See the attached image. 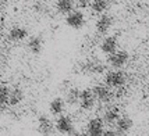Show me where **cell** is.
<instances>
[{
  "instance_id": "cell-1",
  "label": "cell",
  "mask_w": 149,
  "mask_h": 136,
  "mask_svg": "<svg viewBox=\"0 0 149 136\" xmlns=\"http://www.w3.org/2000/svg\"><path fill=\"white\" fill-rule=\"evenodd\" d=\"M104 72V64H102L99 60L93 58V60H86L81 64V74L85 75H96V74H102Z\"/></svg>"
},
{
  "instance_id": "cell-2",
  "label": "cell",
  "mask_w": 149,
  "mask_h": 136,
  "mask_svg": "<svg viewBox=\"0 0 149 136\" xmlns=\"http://www.w3.org/2000/svg\"><path fill=\"white\" fill-rule=\"evenodd\" d=\"M104 82L109 88H114V89H120L123 88L124 84H125V77L121 71H110L106 74L104 77Z\"/></svg>"
},
{
  "instance_id": "cell-3",
  "label": "cell",
  "mask_w": 149,
  "mask_h": 136,
  "mask_svg": "<svg viewBox=\"0 0 149 136\" xmlns=\"http://www.w3.org/2000/svg\"><path fill=\"white\" fill-rule=\"evenodd\" d=\"M130 60V56H128V53L124 52V50H118V52H114L109 54V57H107V61H109V64L113 67V68H121L123 65L127 64V61Z\"/></svg>"
},
{
  "instance_id": "cell-4",
  "label": "cell",
  "mask_w": 149,
  "mask_h": 136,
  "mask_svg": "<svg viewBox=\"0 0 149 136\" xmlns=\"http://www.w3.org/2000/svg\"><path fill=\"white\" fill-rule=\"evenodd\" d=\"M92 92L95 95V99H97L100 103H109L111 100V97H113V93H111L107 85L106 86L104 85H95Z\"/></svg>"
},
{
  "instance_id": "cell-5",
  "label": "cell",
  "mask_w": 149,
  "mask_h": 136,
  "mask_svg": "<svg viewBox=\"0 0 149 136\" xmlns=\"http://www.w3.org/2000/svg\"><path fill=\"white\" fill-rule=\"evenodd\" d=\"M86 133L91 136H100L104 133V121L100 118H93L86 125Z\"/></svg>"
},
{
  "instance_id": "cell-6",
  "label": "cell",
  "mask_w": 149,
  "mask_h": 136,
  "mask_svg": "<svg viewBox=\"0 0 149 136\" xmlns=\"http://www.w3.org/2000/svg\"><path fill=\"white\" fill-rule=\"evenodd\" d=\"M65 22H67V25L74 28V29H79L85 24V15L81 11H71V13L67 14Z\"/></svg>"
},
{
  "instance_id": "cell-7",
  "label": "cell",
  "mask_w": 149,
  "mask_h": 136,
  "mask_svg": "<svg viewBox=\"0 0 149 136\" xmlns=\"http://www.w3.org/2000/svg\"><path fill=\"white\" fill-rule=\"evenodd\" d=\"M79 106L84 110H92L95 106V95L89 89H85L79 95Z\"/></svg>"
},
{
  "instance_id": "cell-8",
  "label": "cell",
  "mask_w": 149,
  "mask_h": 136,
  "mask_svg": "<svg viewBox=\"0 0 149 136\" xmlns=\"http://www.w3.org/2000/svg\"><path fill=\"white\" fill-rule=\"evenodd\" d=\"M111 25H113V19H111L110 15H107V14H103L100 18L96 21V25H95V28H96V32L100 33V35H104V33L109 32V29L111 28Z\"/></svg>"
},
{
  "instance_id": "cell-9",
  "label": "cell",
  "mask_w": 149,
  "mask_h": 136,
  "mask_svg": "<svg viewBox=\"0 0 149 136\" xmlns=\"http://www.w3.org/2000/svg\"><path fill=\"white\" fill-rule=\"evenodd\" d=\"M132 128V119H131L128 115H124V117H120L117 119L116 122V130L118 135H125L128 133Z\"/></svg>"
},
{
  "instance_id": "cell-10",
  "label": "cell",
  "mask_w": 149,
  "mask_h": 136,
  "mask_svg": "<svg viewBox=\"0 0 149 136\" xmlns=\"http://www.w3.org/2000/svg\"><path fill=\"white\" fill-rule=\"evenodd\" d=\"M117 47H118V40H117L116 36H107L100 43V50L103 53H106V54L114 53L117 50Z\"/></svg>"
},
{
  "instance_id": "cell-11",
  "label": "cell",
  "mask_w": 149,
  "mask_h": 136,
  "mask_svg": "<svg viewBox=\"0 0 149 136\" xmlns=\"http://www.w3.org/2000/svg\"><path fill=\"white\" fill-rule=\"evenodd\" d=\"M56 128L61 133H72L74 125H72L71 118L70 117H65V115H60V118H58L57 122H56Z\"/></svg>"
},
{
  "instance_id": "cell-12",
  "label": "cell",
  "mask_w": 149,
  "mask_h": 136,
  "mask_svg": "<svg viewBox=\"0 0 149 136\" xmlns=\"http://www.w3.org/2000/svg\"><path fill=\"white\" fill-rule=\"evenodd\" d=\"M28 36V31L24 26H13L8 32V39L11 42H21Z\"/></svg>"
},
{
  "instance_id": "cell-13",
  "label": "cell",
  "mask_w": 149,
  "mask_h": 136,
  "mask_svg": "<svg viewBox=\"0 0 149 136\" xmlns=\"http://www.w3.org/2000/svg\"><path fill=\"white\" fill-rule=\"evenodd\" d=\"M38 129L42 135H50L53 132V122L46 115H40L38 119Z\"/></svg>"
},
{
  "instance_id": "cell-14",
  "label": "cell",
  "mask_w": 149,
  "mask_h": 136,
  "mask_svg": "<svg viewBox=\"0 0 149 136\" xmlns=\"http://www.w3.org/2000/svg\"><path fill=\"white\" fill-rule=\"evenodd\" d=\"M42 47H43V40L40 36H31L28 40V49L29 52L33 54H39L42 52Z\"/></svg>"
},
{
  "instance_id": "cell-15",
  "label": "cell",
  "mask_w": 149,
  "mask_h": 136,
  "mask_svg": "<svg viewBox=\"0 0 149 136\" xmlns=\"http://www.w3.org/2000/svg\"><path fill=\"white\" fill-rule=\"evenodd\" d=\"M49 110L54 115H60L64 111V100L61 97H54L49 104Z\"/></svg>"
},
{
  "instance_id": "cell-16",
  "label": "cell",
  "mask_w": 149,
  "mask_h": 136,
  "mask_svg": "<svg viewBox=\"0 0 149 136\" xmlns=\"http://www.w3.org/2000/svg\"><path fill=\"white\" fill-rule=\"evenodd\" d=\"M10 92H11V89H10L8 86H6V85H0V111L4 110L6 106L8 104Z\"/></svg>"
},
{
  "instance_id": "cell-17",
  "label": "cell",
  "mask_w": 149,
  "mask_h": 136,
  "mask_svg": "<svg viewBox=\"0 0 149 136\" xmlns=\"http://www.w3.org/2000/svg\"><path fill=\"white\" fill-rule=\"evenodd\" d=\"M118 118H120V111H118V108H116V107H111V108L104 111L103 121L106 124H110V125L111 124H116Z\"/></svg>"
},
{
  "instance_id": "cell-18",
  "label": "cell",
  "mask_w": 149,
  "mask_h": 136,
  "mask_svg": "<svg viewBox=\"0 0 149 136\" xmlns=\"http://www.w3.org/2000/svg\"><path fill=\"white\" fill-rule=\"evenodd\" d=\"M91 7L93 13H104L110 7V0H92Z\"/></svg>"
},
{
  "instance_id": "cell-19",
  "label": "cell",
  "mask_w": 149,
  "mask_h": 136,
  "mask_svg": "<svg viewBox=\"0 0 149 136\" xmlns=\"http://www.w3.org/2000/svg\"><path fill=\"white\" fill-rule=\"evenodd\" d=\"M22 100H24V92L21 90L19 88H14V89H11L8 104H10V106H18Z\"/></svg>"
},
{
  "instance_id": "cell-20",
  "label": "cell",
  "mask_w": 149,
  "mask_h": 136,
  "mask_svg": "<svg viewBox=\"0 0 149 136\" xmlns=\"http://www.w3.org/2000/svg\"><path fill=\"white\" fill-rule=\"evenodd\" d=\"M79 95L81 92L78 90L77 88H71L70 90H67V95H65V101L71 106H75V104L79 103Z\"/></svg>"
},
{
  "instance_id": "cell-21",
  "label": "cell",
  "mask_w": 149,
  "mask_h": 136,
  "mask_svg": "<svg viewBox=\"0 0 149 136\" xmlns=\"http://www.w3.org/2000/svg\"><path fill=\"white\" fill-rule=\"evenodd\" d=\"M72 8H74V4H72V0H58L57 1V10L58 13L61 14H67L71 13Z\"/></svg>"
},
{
  "instance_id": "cell-22",
  "label": "cell",
  "mask_w": 149,
  "mask_h": 136,
  "mask_svg": "<svg viewBox=\"0 0 149 136\" xmlns=\"http://www.w3.org/2000/svg\"><path fill=\"white\" fill-rule=\"evenodd\" d=\"M77 3L81 7H86V6H89V4H91V0H77Z\"/></svg>"
},
{
  "instance_id": "cell-23",
  "label": "cell",
  "mask_w": 149,
  "mask_h": 136,
  "mask_svg": "<svg viewBox=\"0 0 149 136\" xmlns=\"http://www.w3.org/2000/svg\"><path fill=\"white\" fill-rule=\"evenodd\" d=\"M103 135H106V136H114V135H118V133H117V130H104Z\"/></svg>"
}]
</instances>
